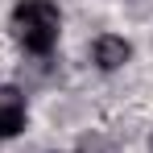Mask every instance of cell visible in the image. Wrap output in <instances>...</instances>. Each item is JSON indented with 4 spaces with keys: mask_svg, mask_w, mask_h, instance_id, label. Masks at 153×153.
Returning a JSON list of instances; mask_svg holds the SVG:
<instances>
[{
    "mask_svg": "<svg viewBox=\"0 0 153 153\" xmlns=\"http://www.w3.org/2000/svg\"><path fill=\"white\" fill-rule=\"evenodd\" d=\"M128 58H132V46H128L124 37L103 33L100 42H95V66H100V71H120Z\"/></svg>",
    "mask_w": 153,
    "mask_h": 153,
    "instance_id": "cell-3",
    "label": "cell"
},
{
    "mask_svg": "<svg viewBox=\"0 0 153 153\" xmlns=\"http://www.w3.org/2000/svg\"><path fill=\"white\" fill-rule=\"evenodd\" d=\"M8 29L17 37V46L29 54H50L58 46V29H62V13L54 0H21L8 17Z\"/></svg>",
    "mask_w": 153,
    "mask_h": 153,
    "instance_id": "cell-1",
    "label": "cell"
},
{
    "mask_svg": "<svg viewBox=\"0 0 153 153\" xmlns=\"http://www.w3.org/2000/svg\"><path fill=\"white\" fill-rule=\"evenodd\" d=\"M25 95L13 87V83H0V137H17L21 128H25Z\"/></svg>",
    "mask_w": 153,
    "mask_h": 153,
    "instance_id": "cell-2",
    "label": "cell"
}]
</instances>
